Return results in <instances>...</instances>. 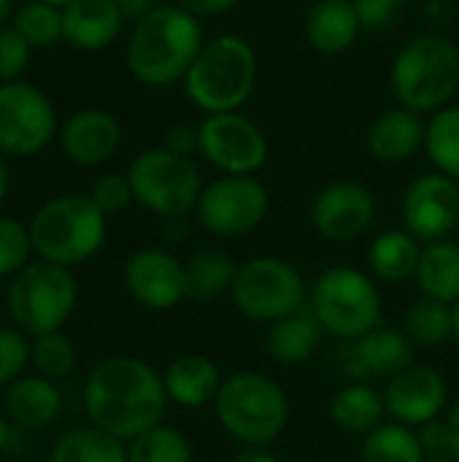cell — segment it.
<instances>
[{"label": "cell", "mask_w": 459, "mask_h": 462, "mask_svg": "<svg viewBox=\"0 0 459 462\" xmlns=\"http://www.w3.org/2000/svg\"><path fill=\"white\" fill-rule=\"evenodd\" d=\"M168 403L162 374L130 355L97 363L84 384V411L89 422L124 444L162 425Z\"/></svg>", "instance_id": "cell-1"}, {"label": "cell", "mask_w": 459, "mask_h": 462, "mask_svg": "<svg viewBox=\"0 0 459 462\" xmlns=\"http://www.w3.org/2000/svg\"><path fill=\"white\" fill-rule=\"evenodd\" d=\"M206 43L203 24L176 3H160L135 22L127 41V68L146 87H170L184 81Z\"/></svg>", "instance_id": "cell-2"}, {"label": "cell", "mask_w": 459, "mask_h": 462, "mask_svg": "<svg viewBox=\"0 0 459 462\" xmlns=\"http://www.w3.org/2000/svg\"><path fill=\"white\" fill-rule=\"evenodd\" d=\"M390 87L398 106L414 114H436L452 106L459 89V49L441 32L411 38L392 60Z\"/></svg>", "instance_id": "cell-3"}, {"label": "cell", "mask_w": 459, "mask_h": 462, "mask_svg": "<svg viewBox=\"0 0 459 462\" xmlns=\"http://www.w3.org/2000/svg\"><path fill=\"white\" fill-rule=\"evenodd\" d=\"M257 84V51L233 32L203 43L192 68L184 76V92L206 116L241 111Z\"/></svg>", "instance_id": "cell-4"}, {"label": "cell", "mask_w": 459, "mask_h": 462, "mask_svg": "<svg viewBox=\"0 0 459 462\" xmlns=\"http://www.w3.org/2000/svg\"><path fill=\"white\" fill-rule=\"evenodd\" d=\"M106 214L89 200V195H60L46 200L30 225L32 252L38 260L76 268L92 260L106 244Z\"/></svg>", "instance_id": "cell-5"}, {"label": "cell", "mask_w": 459, "mask_h": 462, "mask_svg": "<svg viewBox=\"0 0 459 462\" xmlns=\"http://www.w3.org/2000/svg\"><path fill=\"white\" fill-rule=\"evenodd\" d=\"M219 425L243 447L273 444L289 422L287 393L257 371H238L222 382L214 401Z\"/></svg>", "instance_id": "cell-6"}, {"label": "cell", "mask_w": 459, "mask_h": 462, "mask_svg": "<svg viewBox=\"0 0 459 462\" xmlns=\"http://www.w3.org/2000/svg\"><path fill=\"white\" fill-rule=\"evenodd\" d=\"M14 328L30 338L60 330L78 303V282L70 268L35 260L22 268L5 295Z\"/></svg>", "instance_id": "cell-7"}, {"label": "cell", "mask_w": 459, "mask_h": 462, "mask_svg": "<svg viewBox=\"0 0 459 462\" xmlns=\"http://www.w3.org/2000/svg\"><path fill=\"white\" fill-rule=\"evenodd\" d=\"M311 311L325 333L357 341L381 325V295L373 279L349 265H333L319 273L311 292Z\"/></svg>", "instance_id": "cell-8"}, {"label": "cell", "mask_w": 459, "mask_h": 462, "mask_svg": "<svg viewBox=\"0 0 459 462\" xmlns=\"http://www.w3.org/2000/svg\"><path fill=\"white\" fill-rule=\"evenodd\" d=\"M127 179L133 184L135 200L160 217H184L197 208L203 195V179L195 160L165 146L141 152L130 162Z\"/></svg>", "instance_id": "cell-9"}, {"label": "cell", "mask_w": 459, "mask_h": 462, "mask_svg": "<svg viewBox=\"0 0 459 462\" xmlns=\"http://www.w3.org/2000/svg\"><path fill=\"white\" fill-rule=\"evenodd\" d=\"M308 287L303 273L281 257H252L238 265L230 298L235 309L254 322H279L306 309Z\"/></svg>", "instance_id": "cell-10"}, {"label": "cell", "mask_w": 459, "mask_h": 462, "mask_svg": "<svg viewBox=\"0 0 459 462\" xmlns=\"http://www.w3.org/2000/svg\"><path fill=\"white\" fill-rule=\"evenodd\" d=\"M57 135V114L51 100L27 81L0 84V154H41Z\"/></svg>", "instance_id": "cell-11"}, {"label": "cell", "mask_w": 459, "mask_h": 462, "mask_svg": "<svg viewBox=\"0 0 459 462\" xmlns=\"http://www.w3.org/2000/svg\"><path fill=\"white\" fill-rule=\"evenodd\" d=\"M197 152L225 176H254L268 162V138L241 111L208 114L197 125Z\"/></svg>", "instance_id": "cell-12"}, {"label": "cell", "mask_w": 459, "mask_h": 462, "mask_svg": "<svg viewBox=\"0 0 459 462\" xmlns=\"http://www.w3.org/2000/svg\"><path fill=\"white\" fill-rule=\"evenodd\" d=\"M271 195L254 176H222L203 187L197 219L216 238H238L252 233L268 217Z\"/></svg>", "instance_id": "cell-13"}, {"label": "cell", "mask_w": 459, "mask_h": 462, "mask_svg": "<svg viewBox=\"0 0 459 462\" xmlns=\"http://www.w3.org/2000/svg\"><path fill=\"white\" fill-rule=\"evenodd\" d=\"M403 225L419 244H436L459 225V181L433 171L414 179L403 195Z\"/></svg>", "instance_id": "cell-14"}, {"label": "cell", "mask_w": 459, "mask_h": 462, "mask_svg": "<svg viewBox=\"0 0 459 462\" xmlns=\"http://www.w3.org/2000/svg\"><path fill=\"white\" fill-rule=\"evenodd\" d=\"M124 287L130 298L149 309L165 311L179 306L187 298V271L184 263L157 246L138 249L124 263Z\"/></svg>", "instance_id": "cell-15"}, {"label": "cell", "mask_w": 459, "mask_h": 462, "mask_svg": "<svg viewBox=\"0 0 459 462\" xmlns=\"http://www.w3.org/2000/svg\"><path fill=\"white\" fill-rule=\"evenodd\" d=\"M376 217V198L360 181H333L327 184L314 206L311 225L325 241L346 244L360 238Z\"/></svg>", "instance_id": "cell-16"}, {"label": "cell", "mask_w": 459, "mask_h": 462, "mask_svg": "<svg viewBox=\"0 0 459 462\" xmlns=\"http://www.w3.org/2000/svg\"><path fill=\"white\" fill-rule=\"evenodd\" d=\"M449 384L446 379L427 365H411L390 379L384 403L387 414L409 428H425L438 420L446 409Z\"/></svg>", "instance_id": "cell-17"}, {"label": "cell", "mask_w": 459, "mask_h": 462, "mask_svg": "<svg viewBox=\"0 0 459 462\" xmlns=\"http://www.w3.org/2000/svg\"><path fill=\"white\" fill-rule=\"evenodd\" d=\"M414 365V341L395 328H376L344 349V368L365 382L368 376H398Z\"/></svg>", "instance_id": "cell-18"}, {"label": "cell", "mask_w": 459, "mask_h": 462, "mask_svg": "<svg viewBox=\"0 0 459 462\" xmlns=\"http://www.w3.org/2000/svg\"><path fill=\"white\" fill-rule=\"evenodd\" d=\"M119 143L122 127L116 116L100 108H84L60 127L62 154L76 165H103L119 152Z\"/></svg>", "instance_id": "cell-19"}, {"label": "cell", "mask_w": 459, "mask_h": 462, "mask_svg": "<svg viewBox=\"0 0 459 462\" xmlns=\"http://www.w3.org/2000/svg\"><path fill=\"white\" fill-rule=\"evenodd\" d=\"M124 27V16L114 0H73L62 8L65 41L84 51L108 49Z\"/></svg>", "instance_id": "cell-20"}, {"label": "cell", "mask_w": 459, "mask_h": 462, "mask_svg": "<svg viewBox=\"0 0 459 462\" xmlns=\"http://www.w3.org/2000/svg\"><path fill=\"white\" fill-rule=\"evenodd\" d=\"M427 122L403 106L381 111L368 127V149L381 162H403L425 149Z\"/></svg>", "instance_id": "cell-21"}, {"label": "cell", "mask_w": 459, "mask_h": 462, "mask_svg": "<svg viewBox=\"0 0 459 462\" xmlns=\"http://www.w3.org/2000/svg\"><path fill=\"white\" fill-rule=\"evenodd\" d=\"M162 382H165V393L170 403L181 409H203L216 401L225 379L219 374V365L211 357L189 352V355L176 357L165 368Z\"/></svg>", "instance_id": "cell-22"}, {"label": "cell", "mask_w": 459, "mask_h": 462, "mask_svg": "<svg viewBox=\"0 0 459 462\" xmlns=\"http://www.w3.org/2000/svg\"><path fill=\"white\" fill-rule=\"evenodd\" d=\"M363 30L354 0H317L303 22L306 41L319 54H341L354 46Z\"/></svg>", "instance_id": "cell-23"}, {"label": "cell", "mask_w": 459, "mask_h": 462, "mask_svg": "<svg viewBox=\"0 0 459 462\" xmlns=\"http://www.w3.org/2000/svg\"><path fill=\"white\" fill-rule=\"evenodd\" d=\"M3 411L8 422L19 428L27 430L49 428L62 411V395L57 390V382H49L38 374L16 379L3 393Z\"/></svg>", "instance_id": "cell-24"}, {"label": "cell", "mask_w": 459, "mask_h": 462, "mask_svg": "<svg viewBox=\"0 0 459 462\" xmlns=\"http://www.w3.org/2000/svg\"><path fill=\"white\" fill-rule=\"evenodd\" d=\"M322 336H325L322 322L314 317V311L303 309L271 325L265 336V349L268 357L279 365H303L317 355Z\"/></svg>", "instance_id": "cell-25"}, {"label": "cell", "mask_w": 459, "mask_h": 462, "mask_svg": "<svg viewBox=\"0 0 459 462\" xmlns=\"http://www.w3.org/2000/svg\"><path fill=\"white\" fill-rule=\"evenodd\" d=\"M387 403L379 390L365 382L341 387L330 401V420L338 430L352 436H368L384 425Z\"/></svg>", "instance_id": "cell-26"}, {"label": "cell", "mask_w": 459, "mask_h": 462, "mask_svg": "<svg viewBox=\"0 0 459 462\" xmlns=\"http://www.w3.org/2000/svg\"><path fill=\"white\" fill-rule=\"evenodd\" d=\"M419 257H422V246L406 227L376 236L368 249L371 273L387 284H400L406 279H414L419 268Z\"/></svg>", "instance_id": "cell-27"}, {"label": "cell", "mask_w": 459, "mask_h": 462, "mask_svg": "<svg viewBox=\"0 0 459 462\" xmlns=\"http://www.w3.org/2000/svg\"><path fill=\"white\" fill-rule=\"evenodd\" d=\"M417 284L425 298L454 306L459 300V244L452 238L427 244L419 257Z\"/></svg>", "instance_id": "cell-28"}, {"label": "cell", "mask_w": 459, "mask_h": 462, "mask_svg": "<svg viewBox=\"0 0 459 462\" xmlns=\"http://www.w3.org/2000/svg\"><path fill=\"white\" fill-rule=\"evenodd\" d=\"M187 271V298L192 300H214L222 292H230L238 265L230 254L219 249H200L189 254L184 263Z\"/></svg>", "instance_id": "cell-29"}, {"label": "cell", "mask_w": 459, "mask_h": 462, "mask_svg": "<svg viewBox=\"0 0 459 462\" xmlns=\"http://www.w3.org/2000/svg\"><path fill=\"white\" fill-rule=\"evenodd\" d=\"M49 462H127V444L95 425L76 428L54 444Z\"/></svg>", "instance_id": "cell-30"}, {"label": "cell", "mask_w": 459, "mask_h": 462, "mask_svg": "<svg viewBox=\"0 0 459 462\" xmlns=\"http://www.w3.org/2000/svg\"><path fill=\"white\" fill-rule=\"evenodd\" d=\"M363 462H427V452L414 428L384 422L365 436Z\"/></svg>", "instance_id": "cell-31"}, {"label": "cell", "mask_w": 459, "mask_h": 462, "mask_svg": "<svg viewBox=\"0 0 459 462\" xmlns=\"http://www.w3.org/2000/svg\"><path fill=\"white\" fill-rule=\"evenodd\" d=\"M403 333L419 346H441L454 338V306L422 298L409 306Z\"/></svg>", "instance_id": "cell-32"}, {"label": "cell", "mask_w": 459, "mask_h": 462, "mask_svg": "<svg viewBox=\"0 0 459 462\" xmlns=\"http://www.w3.org/2000/svg\"><path fill=\"white\" fill-rule=\"evenodd\" d=\"M425 152L441 173L459 181V106H446L430 116Z\"/></svg>", "instance_id": "cell-33"}, {"label": "cell", "mask_w": 459, "mask_h": 462, "mask_svg": "<svg viewBox=\"0 0 459 462\" xmlns=\"http://www.w3.org/2000/svg\"><path fill=\"white\" fill-rule=\"evenodd\" d=\"M127 462H192V444L181 430L157 425L127 444Z\"/></svg>", "instance_id": "cell-34"}, {"label": "cell", "mask_w": 459, "mask_h": 462, "mask_svg": "<svg viewBox=\"0 0 459 462\" xmlns=\"http://www.w3.org/2000/svg\"><path fill=\"white\" fill-rule=\"evenodd\" d=\"M14 27L27 38L32 49H46L54 46L60 38H65L62 30V8L43 3V0H30L14 14Z\"/></svg>", "instance_id": "cell-35"}, {"label": "cell", "mask_w": 459, "mask_h": 462, "mask_svg": "<svg viewBox=\"0 0 459 462\" xmlns=\"http://www.w3.org/2000/svg\"><path fill=\"white\" fill-rule=\"evenodd\" d=\"M30 365L35 368L38 376L49 382H62L70 376L76 365V349L70 338L62 336L60 330L35 336L30 338Z\"/></svg>", "instance_id": "cell-36"}, {"label": "cell", "mask_w": 459, "mask_h": 462, "mask_svg": "<svg viewBox=\"0 0 459 462\" xmlns=\"http://www.w3.org/2000/svg\"><path fill=\"white\" fill-rule=\"evenodd\" d=\"M32 238H30V225L14 219V217H0V279H14L22 268L30 265L32 257Z\"/></svg>", "instance_id": "cell-37"}, {"label": "cell", "mask_w": 459, "mask_h": 462, "mask_svg": "<svg viewBox=\"0 0 459 462\" xmlns=\"http://www.w3.org/2000/svg\"><path fill=\"white\" fill-rule=\"evenodd\" d=\"M30 365V341L19 328H0V387L14 384Z\"/></svg>", "instance_id": "cell-38"}, {"label": "cell", "mask_w": 459, "mask_h": 462, "mask_svg": "<svg viewBox=\"0 0 459 462\" xmlns=\"http://www.w3.org/2000/svg\"><path fill=\"white\" fill-rule=\"evenodd\" d=\"M89 200L106 214V217H114V214H122L133 200H135V192H133V184L127 179V173H103L95 179L92 189H89Z\"/></svg>", "instance_id": "cell-39"}, {"label": "cell", "mask_w": 459, "mask_h": 462, "mask_svg": "<svg viewBox=\"0 0 459 462\" xmlns=\"http://www.w3.org/2000/svg\"><path fill=\"white\" fill-rule=\"evenodd\" d=\"M30 54H32V46L14 24L0 27V84L19 81V76L30 65Z\"/></svg>", "instance_id": "cell-40"}, {"label": "cell", "mask_w": 459, "mask_h": 462, "mask_svg": "<svg viewBox=\"0 0 459 462\" xmlns=\"http://www.w3.org/2000/svg\"><path fill=\"white\" fill-rule=\"evenodd\" d=\"M363 30H381L409 5V0H354Z\"/></svg>", "instance_id": "cell-41"}, {"label": "cell", "mask_w": 459, "mask_h": 462, "mask_svg": "<svg viewBox=\"0 0 459 462\" xmlns=\"http://www.w3.org/2000/svg\"><path fill=\"white\" fill-rule=\"evenodd\" d=\"M162 146L176 154L192 157V152H197V130L189 125H170L162 138Z\"/></svg>", "instance_id": "cell-42"}, {"label": "cell", "mask_w": 459, "mask_h": 462, "mask_svg": "<svg viewBox=\"0 0 459 462\" xmlns=\"http://www.w3.org/2000/svg\"><path fill=\"white\" fill-rule=\"evenodd\" d=\"M179 8L189 11L192 16L203 19V16H219V14H227L233 11L235 5H241L243 0H173Z\"/></svg>", "instance_id": "cell-43"}, {"label": "cell", "mask_w": 459, "mask_h": 462, "mask_svg": "<svg viewBox=\"0 0 459 462\" xmlns=\"http://www.w3.org/2000/svg\"><path fill=\"white\" fill-rule=\"evenodd\" d=\"M114 3L119 5L124 22H127V19H130V22H141L143 16H149V14L160 5L157 0H114Z\"/></svg>", "instance_id": "cell-44"}, {"label": "cell", "mask_w": 459, "mask_h": 462, "mask_svg": "<svg viewBox=\"0 0 459 462\" xmlns=\"http://www.w3.org/2000/svg\"><path fill=\"white\" fill-rule=\"evenodd\" d=\"M233 462H279L276 460V455H271L268 452V447H243Z\"/></svg>", "instance_id": "cell-45"}, {"label": "cell", "mask_w": 459, "mask_h": 462, "mask_svg": "<svg viewBox=\"0 0 459 462\" xmlns=\"http://www.w3.org/2000/svg\"><path fill=\"white\" fill-rule=\"evenodd\" d=\"M446 428H449V439H452V449H454V457L459 460V395H457V401L452 403V409H449V420H446Z\"/></svg>", "instance_id": "cell-46"}, {"label": "cell", "mask_w": 459, "mask_h": 462, "mask_svg": "<svg viewBox=\"0 0 459 462\" xmlns=\"http://www.w3.org/2000/svg\"><path fill=\"white\" fill-rule=\"evenodd\" d=\"M8 187H11V176H8V165H5V154H0V206L8 195Z\"/></svg>", "instance_id": "cell-47"}, {"label": "cell", "mask_w": 459, "mask_h": 462, "mask_svg": "<svg viewBox=\"0 0 459 462\" xmlns=\"http://www.w3.org/2000/svg\"><path fill=\"white\" fill-rule=\"evenodd\" d=\"M11 422H8V417H5V411H0V455H3V449L8 447V439H11V428H8Z\"/></svg>", "instance_id": "cell-48"}, {"label": "cell", "mask_w": 459, "mask_h": 462, "mask_svg": "<svg viewBox=\"0 0 459 462\" xmlns=\"http://www.w3.org/2000/svg\"><path fill=\"white\" fill-rule=\"evenodd\" d=\"M11 14H14V0H0V27L8 24Z\"/></svg>", "instance_id": "cell-49"}, {"label": "cell", "mask_w": 459, "mask_h": 462, "mask_svg": "<svg viewBox=\"0 0 459 462\" xmlns=\"http://www.w3.org/2000/svg\"><path fill=\"white\" fill-rule=\"evenodd\" d=\"M454 344H457V349H459V300L454 303V338H452Z\"/></svg>", "instance_id": "cell-50"}, {"label": "cell", "mask_w": 459, "mask_h": 462, "mask_svg": "<svg viewBox=\"0 0 459 462\" xmlns=\"http://www.w3.org/2000/svg\"><path fill=\"white\" fill-rule=\"evenodd\" d=\"M43 3H51V5H57V8H65V5L73 3V0H43Z\"/></svg>", "instance_id": "cell-51"}]
</instances>
